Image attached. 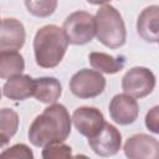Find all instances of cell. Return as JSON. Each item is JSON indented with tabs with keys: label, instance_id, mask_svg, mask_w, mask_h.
I'll use <instances>...</instances> for the list:
<instances>
[{
	"label": "cell",
	"instance_id": "obj_1",
	"mask_svg": "<svg viewBox=\"0 0 159 159\" xmlns=\"http://www.w3.org/2000/svg\"><path fill=\"white\" fill-rule=\"evenodd\" d=\"M71 124L72 118L63 104H50L31 123L29 140L39 148L53 142H65L71 134Z\"/></svg>",
	"mask_w": 159,
	"mask_h": 159
},
{
	"label": "cell",
	"instance_id": "obj_2",
	"mask_svg": "<svg viewBox=\"0 0 159 159\" xmlns=\"http://www.w3.org/2000/svg\"><path fill=\"white\" fill-rule=\"evenodd\" d=\"M68 40L63 29L57 25H45L40 27L34 39V55L37 66L42 68H53L62 61Z\"/></svg>",
	"mask_w": 159,
	"mask_h": 159
},
{
	"label": "cell",
	"instance_id": "obj_3",
	"mask_svg": "<svg viewBox=\"0 0 159 159\" xmlns=\"http://www.w3.org/2000/svg\"><path fill=\"white\" fill-rule=\"evenodd\" d=\"M96 36L108 48H119L125 43L127 30L120 12L112 5L101 6L94 16Z\"/></svg>",
	"mask_w": 159,
	"mask_h": 159
},
{
	"label": "cell",
	"instance_id": "obj_4",
	"mask_svg": "<svg viewBox=\"0 0 159 159\" xmlns=\"http://www.w3.org/2000/svg\"><path fill=\"white\" fill-rule=\"evenodd\" d=\"M62 29L71 45H86L96 36V20L92 14L78 10L66 17Z\"/></svg>",
	"mask_w": 159,
	"mask_h": 159
},
{
	"label": "cell",
	"instance_id": "obj_5",
	"mask_svg": "<svg viewBox=\"0 0 159 159\" xmlns=\"http://www.w3.org/2000/svg\"><path fill=\"white\" fill-rule=\"evenodd\" d=\"M106 88V78L97 70L82 68L70 81V91L73 96L88 99L99 96Z\"/></svg>",
	"mask_w": 159,
	"mask_h": 159
},
{
	"label": "cell",
	"instance_id": "obj_6",
	"mask_svg": "<svg viewBox=\"0 0 159 159\" xmlns=\"http://www.w3.org/2000/svg\"><path fill=\"white\" fill-rule=\"evenodd\" d=\"M155 83V76L149 68L137 66L127 71L123 76L122 89L134 98H143L153 92Z\"/></svg>",
	"mask_w": 159,
	"mask_h": 159
},
{
	"label": "cell",
	"instance_id": "obj_7",
	"mask_svg": "<svg viewBox=\"0 0 159 159\" xmlns=\"http://www.w3.org/2000/svg\"><path fill=\"white\" fill-rule=\"evenodd\" d=\"M88 145L99 157H112L120 149L122 134L113 124L106 122L97 134L88 138Z\"/></svg>",
	"mask_w": 159,
	"mask_h": 159
},
{
	"label": "cell",
	"instance_id": "obj_8",
	"mask_svg": "<svg viewBox=\"0 0 159 159\" xmlns=\"http://www.w3.org/2000/svg\"><path fill=\"white\" fill-rule=\"evenodd\" d=\"M129 159H159V140L144 133L129 137L123 147Z\"/></svg>",
	"mask_w": 159,
	"mask_h": 159
},
{
	"label": "cell",
	"instance_id": "obj_9",
	"mask_svg": "<svg viewBox=\"0 0 159 159\" xmlns=\"http://www.w3.org/2000/svg\"><path fill=\"white\" fill-rule=\"evenodd\" d=\"M72 123L80 134L91 138L101 130L106 120L103 113L98 108L82 106L75 109L72 114Z\"/></svg>",
	"mask_w": 159,
	"mask_h": 159
},
{
	"label": "cell",
	"instance_id": "obj_10",
	"mask_svg": "<svg viewBox=\"0 0 159 159\" xmlns=\"http://www.w3.org/2000/svg\"><path fill=\"white\" fill-rule=\"evenodd\" d=\"M109 116L119 125H128L135 122L139 114V106L134 97L127 93L116 94L109 102Z\"/></svg>",
	"mask_w": 159,
	"mask_h": 159
},
{
	"label": "cell",
	"instance_id": "obj_11",
	"mask_svg": "<svg viewBox=\"0 0 159 159\" xmlns=\"http://www.w3.org/2000/svg\"><path fill=\"white\" fill-rule=\"evenodd\" d=\"M26 39V32L22 22L14 17H6L1 21L0 30V50L1 51H17L20 50Z\"/></svg>",
	"mask_w": 159,
	"mask_h": 159
},
{
	"label": "cell",
	"instance_id": "obj_12",
	"mask_svg": "<svg viewBox=\"0 0 159 159\" xmlns=\"http://www.w3.org/2000/svg\"><path fill=\"white\" fill-rule=\"evenodd\" d=\"M137 31L145 42L159 41V5H150L142 10L137 19Z\"/></svg>",
	"mask_w": 159,
	"mask_h": 159
},
{
	"label": "cell",
	"instance_id": "obj_13",
	"mask_svg": "<svg viewBox=\"0 0 159 159\" xmlns=\"http://www.w3.org/2000/svg\"><path fill=\"white\" fill-rule=\"evenodd\" d=\"M2 94L12 101H25L35 94V80L22 73L10 77L2 86Z\"/></svg>",
	"mask_w": 159,
	"mask_h": 159
},
{
	"label": "cell",
	"instance_id": "obj_14",
	"mask_svg": "<svg viewBox=\"0 0 159 159\" xmlns=\"http://www.w3.org/2000/svg\"><path fill=\"white\" fill-rule=\"evenodd\" d=\"M62 94L61 82L55 77L35 78V94L34 97L46 104H53Z\"/></svg>",
	"mask_w": 159,
	"mask_h": 159
},
{
	"label": "cell",
	"instance_id": "obj_15",
	"mask_svg": "<svg viewBox=\"0 0 159 159\" xmlns=\"http://www.w3.org/2000/svg\"><path fill=\"white\" fill-rule=\"evenodd\" d=\"M88 61L91 66L103 73L113 75L123 70L125 65V60L123 56H112L104 52H91L88 55Z\"/></svg>",
	"mask_w": 159,
	"mask_h": 159
},
{
	"label": "cell",
	"instance_id": "obj_16",
	"mask_svg": "<svg viewBox=\"0 0 159 159\" xmlns=\"http://www.w3.org/2000/svg\"><path fill=\"white\" fill-rule=\"evenodd\" d=\"M25 70V61L17 51H0V77L9 80L10 77L21 75Z\"/></svg>",
	"mask_w": 159,
	"mask_h": 159
},
{
	"label": "cell",
	"instance_id": "obj_17",
	"mask_svg": "<svg viewBox=\"0 0 159 159\" xmlns=\"http://www.w3.org/2000/svg\"><path fill=\"white\" fill-rule=\"evenodd\" d=\"M19 116L11 108H2L0 111V144L4 147L17 132Z\"/></svg>",
	"mask_w": 159,
	"mask_h": 159
},
{
	"label": "cell",
	"instance_id": "obj_18",
	"mask_svg": "<svg viewBox=\"0 0 159 159\" xmlns=\"http://www.w3.org/2000/svg\"><path fill=\"white\" fill-rule=\"evenodd\" d=\"M27 11L36 17H48L57 7L58 0H24Z\"/></svg>",
	"mask_w": 159,
	"mask_h": 159
},
{
	"label": "cell",
	"instance_id": "obj_19",
	"mask_svg": "<svg viewBox=\"0 0 159 159\" xmlns=\"http://www.w3.org/2000/svg\"><path fill=\"white\" fill-rule=\"evenodd\" d=\"M42 158L45 159H58V158H71L72 157V148L63 142H53L43 147Z\"/></svg>",
	"mask_w": 159,
	"mask_h": 159
},
{
	"label": "cell",
	"instance_id": "obj_20",
	"mask_svg": "<svg viewBox=\"0 0 159 159\" xmlns=\"http://www.w3.org/2000/svg\"><path fill=\"white\" fill-rule=\"evenodd\" d=\"M2 158H24V159H34V153L32 150L22 143L15 144L5 150L1 152L0 154Z\"/></svg>",
	"mask_w": 159,
	"mask_h": 159
},
{
	"label": "cell",
	"instance_id": "obj_21",
	"mask_svg": "<svg viewBox=\"0 0 159 159\" xmlns=\"http://www.w3.org/2000/svg\"><path fill=\"white\" fill-rule=\"evenodd\" d=\"M144 123L149 132L159 134V106H154L147 112Z\"/></svg>",
	"mask_w": 159,
	"mask_h": 159
},
{
	"label": "cell",
	"instance_id": "obj_22",
	"mask_svg": "<svg viewBox=\"0 0 159 159\" xmlns=\"http://www.w3.org/2000/svg\"><path fill=\"white\" fill-rule=\"evenodd\" d=\"M86 1L92 5H103V4H107L109 0H86Z\"/></svg>",
	"mask_w": 159,
	"mask_h": 159
},
{
	"label": "cell",
	"instance_id": "obj_23",
	"mask_svg": "<svg viewBox=\"0 0 159 159\" xmlns=\"http://www.w3.org/2000/svg\"><path fill=\"white\" fill-rule=\"evenodd\" d=\"M158 42H159V41H158Z\"/></svg>",
	"mask_w": 159,
	"mask_h": 159
}]
</instances>
